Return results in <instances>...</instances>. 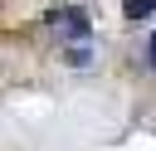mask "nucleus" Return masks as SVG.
I'll return each instance as SVG.
<instances>
[{"label":"nucleus","mask_w":156,"mask_h":151,"mask_svg":"<svg viewBox=\"0 0 156 151\" xmlns=\"http://www.w3.org/2000/svg\"><path fill=\"white\" fill-rule=\"evenodd\" d=\"M54 29H63L68 39H88V15L73 10V5H63V10H54Z\"/></svg>","instance_id":"1"},{"label":"nucleus","mask_w":156,"mask_h":151,"mask_svg":"<svg viewBox=\"0 0 156 151\" xmlns=\"http://www.w3.org/2000/svg\"><path fill=\"white\" fill-rule=\"evenodd\" d=\"M156 10V0H122V15L127 19H141V15H151Z\"/></svg>","instance_id":"2"},{"label":"nucleus","mask_w":156,"mask_h":151,"mask_svg":"<svg viewBox=\"0 0 156 151\" xmlns=\"http://www.w3.org/2000/svg\"><path fill=\"white\" fill-rule=\"evenodd\" d=\"M146 63L156 68V34H151V44H146Z\"/></svg>","instance_id":"3"}]
</instances>
